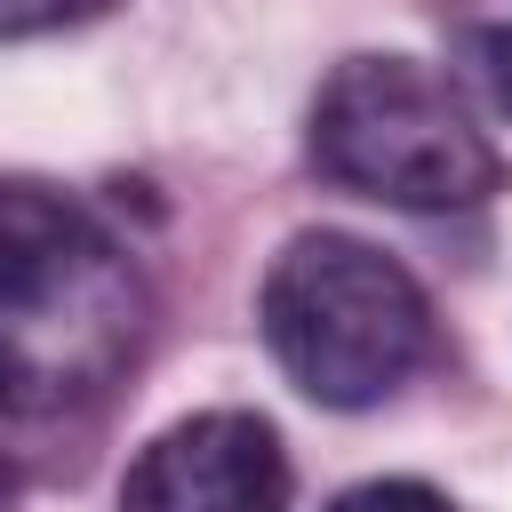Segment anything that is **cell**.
<instances>
[{
    "label": "cell",
    "mask_w": 512,
    "mask_h": 512,
    "mask_svg": "<svg viewBox=\"0 0 512 512\" xmlns=\"http://www.w3.org/2000/svg\"><path fill=\"white\" fill-rule=\"evenodd\" d=\"M16 496H24V472H16V464H8V456H0V512H8V504H16Z\"/></svg>",
    "instance_id": "ba28073f"
},
{
    "label": "cell",
    "mask_w": 512,
    "mask_h": 512,
    "mask_svg": "<svg viewBox=\"0 0 512 512\" xmlns=\"http://www.w3.org/2000/svg\"><path fill=\"white\" fill-rule=\"evenodd\" d=\"M312 168L384 208H472L504 184L496 144L472 128L456 88L416 56H344L312 96Z\"/></svg>",
    "instance_id": "3957f363"
},
{
    "label": "cell",
    "mask_w": 512,
    "mask_h": 512,
    "mask_svg": "<svg viewBox=\"0 0 512 512\" xmlns=\"http://www.w3.org/2000/svg\"><path fill=\"white\" fill-rule=\"evenodd\" d=\"M328 512H456L432 480H360V488H344Z\"/></svg>",
    "instance_id": "8992f818"
},
{
    "label": "cell",
    "mask_w": 512,
    "mask_h": 512,
    "mask_svg": "<svg viewBox=\"0 0 512 512\" xmlns=\"http://www.w3.org/2000/svg\"><path fill=\"white\" fill-rule=\"evenodd\" d=\"M144 344V272L64 192L0 176V416L96 408Z\"/></svg>",
    "instance_id": "6da1fadb"
},
{
    "label": "cell",
    "mask_w": 512,
    "mask_h": 512,
    "mask_svg": "<svg viewBox=\"0 0 512 512\" xmlns=\"http://www.w3.org/2000/svg\"><path fill=\"white\" fill-rule=\"evenodd\" d=\"M256 320L288 384L320 408H376L432 352L424 288L360 232H296L256 288Z\"/></svg>",
    "instance_id": "7a4b0ae2"
},
{
    "label": "cell",
    "mask_w": 512,
    "mask_h": 512,
    "mask_svg": "<svg viewBox=\"0 0 512 512\" xmlns=\"http://www.w3.org/2000/svg\"><path fill=\"white\" fill-rule=\"evenodd\" d=\"M456 64L496 112H512V24H464L456 32Z\"/></svg>",
    "instance_id": "5b68a950"
},
{
    "label": "cell",
    "mask_w": 512,
    "mask_h": 512,
    "mask_svg": "<svg viewBox=\"0 0 512 512\" xmlns=\"http://www.w3.org/2000/svg\"><path fill=\"white\" fill-rule=\"evenodd\" d=\"M96 0H0V40H24V32H56V24H80Z\"/></svg>",
    "instance_id": "52a82bcc"
},
{
    "label": "cell",
    "mask_w": 512,
    "mask_h": 512,
    "mask_svg": "<svg viewBox=\"0 0 512 512\" xmlns=\"http://www.w3.org/2000/svg\"><path fill=\"white\" fill-rule=\"evenodd\" d=\"M288 448L248 408L176 416L120 472V512H288Z\"/></svg>",
    "instance_id": "277c9868"
}]
</instances>
